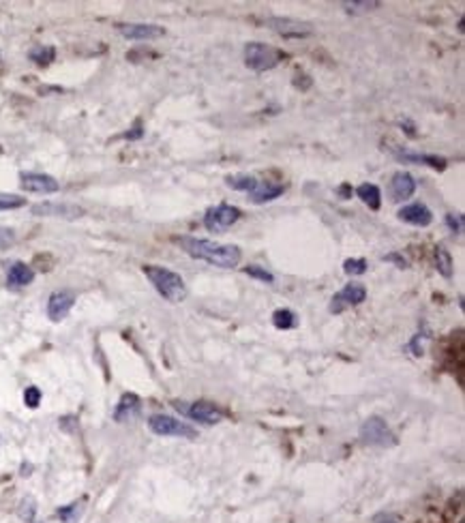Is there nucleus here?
<instances>
[{
    "label": "nucleus",
    "instance_id": "nucleus-17",
    "mask_svg": "<svg viewBox=\"0 0 465 523\" xmlns=\"http://www.w3.org/2000/svg\"><path fill=\"white\" fill-rule=\"evenodd\" d=\"M416 193V181L408 171H397L391 181V196L395 202H403Z\"/></svg>",
    "mask_w": 465,
    "mask_h": 523
},
{
    "label": "nucleus",
    "instance_id": "nucleus-5",
    "mask_svg": "<svg viewBox=\"0 0 465 523\" xmlns=\"http://www.w3.org/2000/svg\"><path fill=\"white\" fill-rule=\"evenodd\" d=\"M148 429L155 435H163V438H187L196 440L198 438V429L187 424L184 420H178L167 414H155L148 418Z\"/></svg>",
    "mask_w": 465,
    "mask_h": 523
},
{
    "label": "nucleus",
    "instance_id": "nucleus-10",
    "mask_svg": "<svg viewBox=\"0 0 465 523\" xmlns=\"http://www.w3.org/2000/svg\"><path fill=\"white\" fill-rule=\"evenodd\" d=\"M20 185L28 193H56L60 189V185L54 176H50V174H41V171H22Z\"/></svg>",
    "mask_w": 465,
    "mask_h": 523
},
{
    "label": "nucleus",
    "instance_id": "nucleus-39",
    "mask_svg": "<svg viewBox=\"0 0 465 523\" xmlns=\"http://www.w3.org/2000/svg\"><path fill=\"white\" fill-rule=\"evenodd\" d=\"M28 474H30V466L24 463V466H22V476H28Z\"/></svg>",
    "mask_w": 465,
    "mask_h": 523
},
{
    "label": "nucleus",
    "instance_id": "nucleus-16",
    "mask_svg": "<svg viewBox=\"0 0 465 523\" xmlns=\"http://www.w3.org/2000/svg\"><path fill=\"white\" fill-rule=\"evenodd\" d=\"M33 215L39 217H65V219H75L84 215V208L75 206V204H54V202H45V204H35L33 206Z\"/></svg>",
    "mask_w": 465,
    "mask_h": 523
},
{
    "label": "nucleus",
    "instance_id": "nucleus-36",
    "mask_svg": "<svg viewBox=\"0 0 465 523\" xmlns=\"http://www.w3.org/2000/svg\"><path fill=\"white\" fill-rule=\"evenodd\" d=\"M337 191H339V196H341L343 200H349V198H352V193H354V191H352V187H349L347 183H343Z\"/></svg>",
    "mask_w": 465,
    "mask_h": 523
},
{
    "label": "nucleus",
    "instance_id": "nucleus-19",
    "mask_svg": "<svg viewBox=\"0 0 465 523\" xmlns=\"http://www.w3.org/2000/svg\"><path fill=\"white\" fill-rule=\"evenodd\" d=\"M35 281V271L24 264V262H13L7 273V283L9 288H26Z\"/></svg>",
    "mask_w": 465,
    "mask_h": 523
},
{
    "label": "nucleus",
    "instance_id": "nucleus-15",
    "mask_svg": "<svg viewBox=\"0 0 465 523\" xmlns=\"http://www.w3.org/2000/svg\"><path fill=\"white\" fill-rule=\"evenodd\" d=\"M399 219L403 223H410L416 227H427L433 223V213L422 202H414V204H408L399 210Z\"/></svg>",
    "mask_w": 465,
    "mask_h": 523
},
{
    "label": "nucleus",
    "instance_id": "nucleus-8",
    "mask_svg": "<svg viewBox=\"0 0 465 523\" xmlns=\"http://www.w3.org/2000/svg\"><path fill=\"white\" fill-rule=\"evenodd\" d=\"M266 26L284 39H305L313 35V26L292 18H268Z\"/></svg>",
    "mask_w": 465,
    "mask_h": 523
},
{
    "label": "nucleus",
    "instance_id": "nucleus-37",
    "mask_svg": "<svg viewBox=\"0 0 465 523\" xmlns=\"http://www.w3.org/2000/svg\"><path fill=\"white\" fill-rule=\"evenodd\" d=\"M401 127L405 129V133H408L410 137H416V135H418V133L414 131V129H416V127H414V123H410V120H401Z\"/></svg>",
    "mask_w": 465,
    "mask_h": 523
},
{
    "label": "nucleus",
    "instance_id": "nucleus-34",
    "mask_svg": "<svg viewBox=\"0 0 465 523\" xmlns=\"http://www.w3.org/2000/svg\"><path fill=\"white\" fill-rule=\"evenodd\" d=\"M384 262H393V264H397V269H408L410 266V262L401 253H388V255H384Z\"/></svg>",
    "mask_w": 465,
    "mask_h": 523
},
{
    "label": "nucleus",
    "instance_id": "nucleus-30",
    "mask_svg": "<svg viewBox=\"0 0 465 523\" xmlns=\"http://www.w3.org/2000/svg\"><path fill=\"white\" fill-rule=\"evenodd\" d=\"M35 512H37V502L33 500V497H26V500H22V506H20V517L24 519V521H33L35 519Z\"/></svg>",
    "mask_w": 465,
    "mask_h": 523
},
{
    "label": "nucleus",
    "instance_id": "nucleus-29",
    "mask_svg": "<svg viewBox=\"0 0 465 523\" xmlns=\"http://www.w3.org/2000/svg\"><path fill=\"white\" fill-rule=\"evenodd\" d=\"M26 206V200L20 196H0V210H13Z\"/></svg>",
    "mask_w": 465,
    "mask_h": 523
},
{
    "label": "nucleus",
    "instance_id": "nucleus-6",
    "mask_svg": "<svg viewBox=\"0 0 465 523\" xmlns=\"http://www.w3.org/2000/svg\"><path fill=\"white\" fill-rule=\"evenodd\" d=\"M174 410H178L180 414L189 416L191 420H198L202 424H217L223 420V412L211 403V401H196V403H187V401H172Z\"/></svg>",
    "mask_w": 465,
    "mask_h": 523
},
{
    "label": "nucleus",
    "instance_id": "nucleus-1",
    "mask_svg": "<svg viewBox=\"0 0 465 523\" xmlns=\"http://www.w3.org/2000/svg\"><path fill=\"white\" fill-rule=\"evenodd\" d=\"M176 242L194 259L208 262V264L219 269H236L242 259V253L236 244H221L208 238H194V236H180L176 238Z\"/></svg>",
    "mask_w": 465,
    "mask_h": 523
},
{
    "label": "nucleus",
    "instance_id": "nucleus-7",
    "mask_svg": "<svg viewBox=\"0 0 465 523\" xmlns=\"http://www.w3.org/2000/svg\"><path fill=\"white\" fill-rule=\"evenodd\" d=\"M242 217L240 208L232 206V204H219L206 210L204 215V227L208 232H225L230 230L234 223H238V219Z\"/></svg>",
    "mask_w": 465,
    "mask_h": 523
},
{
    "label": "nucleus",
    "instance_id": "nucleus-9",
    "mask_svg": "<svg viewBox=\"0 0 465 523\" xmlns=\"http://www.w3.org/2000/svg\"><path fill=\"white\" fill-rule=\"evenodd\" d=\"M366 300V288L362 283H347L343 290H339L330 300V313L339 315L345 309L358 307Z\"/></svg>",
    "mask_w": 465,
    "mask_h": 523
},
{
    "label": "nucleus",
    "instance_id": "nucleus-14",
    "mask_svg": "<svg viewBox=\"0 0 465 523\" xmlns=\"http://www.w3.org/2000/svg\"><path fill=\"white\" fill-rule=\"evenodd\" d=\"M286 191V185L284 183H276V181H262L257 179V185L255 189L249 193V200L253 204H266V202H272L276 198H281Z\"/></svg>",
    "mask_w": 465,
    "mask_h": 523
},
{
    "label": "nucleus",
    "instance_id": "nucleus-33",
    "mask_svg": "<svg viewBox=\"0 0 465 523\" xmlns=\"http://www.w3.org/2000/svg\"><path fill=\"white\" fill-rule=\"evenodd\" d=\"M16 242V234L9 227H0V249H7Z\"/></svg>",
    "mask_w": 465,
    "mask_h": 523
},
{
    "label": "nucleus",
    "instance_id": "nucleus-31",
    "mask_svg": "<svg viewBox=\"0 0 465 523\" xmlns=\"http://www.w3.org/2000/svg\"><path fill=\"white\" fill-rule=\"evenodd\" d=\"M24 403L28 405V407H39V403H41V390L37 388V386H28L26 390H24Z\"/></svg>",
    "mask_w": 465,
    "mask_h": 523
},
{
    "label": "nucleus",
    "instance_id": "nucleus-18",
    "mask_svg": "<svg viewBox=\"0 0 465 523\" xmlns=\"http://www.w3.org/2000/svg\"><path fill=\"white\" fill-rule=\"evenodd\" d=\"M142 412V399L135 393H125L114 410V420L116 422H127L133 420L135 416H140Z\"/></svg>",
    "mask_w": 465,
    "mask_h": 523
},
{
    "label": "nucleus",
    "instance_id": "nucleus-38",
    "mask_svg": "<svg viewBox=\"0 0 465 523\" xmlns=\"http://www.w3.org/2000/svg\"><path fill=\"white\" fill-rule=\"evenodd\" d=\"M376 523H399V519L395 514H380L376 519Z\"/></svg>",
    "mask_w": 465,
    "mask_h": 523
},
{
    "label": "nucleus",
    "instance_id": "nucleus-23",
    "mask_svg": "<svg viewBox=\"0 0 465 523\" xmlns=\"http://www.w3.org/2000/svg\"><path fill=\"white\" fill-rule=\"evenodd\" d=\"M28 58L39 67H47L56 58V50L52 45H35V47H30Z\"/></svg>",
    "mask_w": 465,
    "mask_h": 523
},
{
    "label": "nucleus",
    "instance_id": "nucleus-12",
    "mask_svg": "<svg viewBox=\"0 0 465 523\" xmlns=\"http://www.w3.org/2000/svg\"><path fill=\"white\" fill-rule=\"evenodd\" d=\"M118 33L131 41H150L165 35V30L157 24H121Z\"/></svg>",
    "mask_w": 465,
    "mask_h": 523
},
{
    "label": "nucleus",
    "instance_id": "nucleus-35",
    "mask_svg": "<svg viewBox=\"0 0 465 523\" xmlns=\"http://www.w3.org/2000/svg\"><path fill=\"white\" fill-rule=\"evenodd\" d=\"M144 135V127H142V120H135V125L131 127V131H127L123 137L125 140H140Z\"/></svg>",
    "mask_w": 465,
    "mask_h": 523
},
{
    "label": "nucleus",
    "instance_id": "nucleus-25",
    "mask_svg": "<svg viewBox=\"0 0 465 523\" xmlns=\"http://www.w3.org/2000/svg\"><path fill=\"white\" fill-rule=\"evenodd\" d=\"M84 500H79V502H73V504H67V506H62V508H58L56 510V514L65 521V523H77V519L82 517V510H84Z\"/></svg>",
    "mask_w": 465,
    "mask_h": 523
},
{
    "label": "nucleus",
    "instance_id": "nucleus-3",
    "mask_svg": "<svg viewBox=\"0 0 465 523\" xmlns=\"http://www.w3.org/2000/svg\"><path fill=\"white\" fill-rule=\"evenodd\" d=\"M360 442L364 446H378V449H391L397 444L395 433L391 431V427L386 424V420L382 416H371L362 422L360 431Z\"/></svg>",
    "mask_w": 465,
    "mask_h": 523
},
{
    "label": "nucleus",
    "instance_id": "nucleus-20",
    "mask_svg": "<svg viewBox=\"0 0 465 523\" xmlns=\"http://www.w3.org/2000/svg\"><path fill=\"white\" fill-rule=\"evenodd\" d=\"M356 196H358L360 202H362L364 206H369L371 210H380V206H382V191H380L378 185H374V183H362V185L356 189Z\"/></svg>",
    "mask_w": 465,
    "mask_h": 523
},
{
    "label": "nucleus",
    "instance_id": "nucleus-40",
    "mask_svg": "<svg viewBox=\"0 0 465 523\" xmlns=\"http://www.w3.org/2000/svg\"><path fill=\"white\" fill-rule=\"evenodd\" d=\"M0 152H3V146H0Z\"/></svg>",
    "mask_w": 465,
    "mask_h": 523
},
{
    "label": "nucleus",
    "instance_id": "nucleus-11",
    "mask_svg": "<svg viewBox=\"0 0 465 523\" xmlns=\"http://www.w3.org/2000/svg\"><path fill=\"white\" fill-rule=\"evenodd\" d=\"M73 305H75V294L69 290H58L47 300V317L52 322H60L69 315Z\"/></svg>",
    "mask_w": 465,
    "mask_h": 523
},
{
    "label": "nucleus",
    "instance_id": "nucleus-22",
    "mask_svg": "<svg viewBox=\"0 0 465 523\" xmlns=\"http://www.w3.org/2000/svg\"><path fill=\"white\" fill-rule=\"evenodd\" d=\"M225 185L234 191H242V193H251L257 185V179L255 176H249V174H238V176H228L225 179Z\"/></svg>",
    "mask_w": 465,
    "mask_h": 523
},
{
    "label": "nucleus",
    "instance_id": "nucleus-24",
    "mask_svg": "<svg viewBox=\"0 0 465 523\" xmlns=\"http://www.w3.org/2000/svg\"><path fill=\"white\" fill-rule=\"evenodd\" d=\"M272 324L279 330H290L298 324V320H296V313L292 309H276L272 313Z\"/></svg>",
    "mask_w": 465,
    "mask_h": 523
},
{
    "label": "nucleus",
    "instance_id": "nucleus-32",
    "mask_svg": "<svg viewBox=\"0 0 465 523\" xmlns=\"http://www.w3.org/2000/svg\"><path fill=\"white\" fill-rule=\"evenodd\" d=\"M444 221H446V225L450 227L452 234H461V232H463V215H452V213H448V215L444 217Z\"/></svg>",
    "mask_w": 465,
    "mask_h": 523
},
{
    "label": "nucleus",
    "instance_id": "nucleus-2",
    "mask_svg": "<svg viewBox=\"0 0 465 523\" xmlns=\"http://www.w3.org/2000/svg\"><path fill=\"white\" fill-rule=\"evenodd\" d=\"M144 275L148 277V281L152 283V288L169 303H182L187 298V283L184 279L165 269V266H157V264H146L144 266Z\"/></svg>",
    "mask_w": 465,
    "mask_h": 523
},
{
    "label": "nucleus",
    "instance_id": "nucleus-13",
    "mask_svg": "<svg viewBox=\"0 0 465 523\" xmlns=\"http://www.w3.org/2000/svg\"><path fill=\"white\" fill-rule=\"evenodd\" d=\"M395 157L399 161H405V163H418V165H429L437 171H444L446 169V159L444 157H437V154H425V152H414V150H405V148H399L395 146L393 148Z\"/></svg>",
    "mask_w": 465,
    "mask_h": 523
},
{
    "label": "nucleus",
    "instance_id": "nucleus-26",
    "mask_svg": "<svg viewBox=\"0 0 465 523\" xmlns=\"http://www.w3.org/2000/svg\"><path fill=\"white\" fill-rule=\"evenodd\" d=\"M369 269V262L364 257H349L343 262V273L349 275V277H358V275H364Z\"/></svg>",
    "mask_w": 465,
    "mask_h": 523
},
{
    "label": "nucleus",
    "instance_id": "nucleus-4",
    "mask_svg": "<svg viewBox=\"0 0 465 523\" xmlns=\"http://www.w3.org/2000/svg\"><path fill=\"white\" fill-rule=\"evenodd\" d=\"M279 62H281V52L272 45L259 43V41H251L245 45V64L247 69L255 71V73H264L274 69Z\"/></svg>",
    "mask_w": 465,
    "mask_h": 523
},
{
    "label": "nucleus",
    "instance_id": "nucleus-21",
    "mask_svg": "<svg viewBox=\"0 0 465 523\" xmlns=\"http://www.w3.org/2000/svg\"><path fill=\"white\" fill-rule=\"evenodd\" d=\"M433 257H435V271H437L444 279H450L452 273H454V259H452L450 251H448L446 247H435Z\"/></svg>",
    "mask_w": 465,
    "mask_h": 523
},
{
    "label": "nucleus",
    "instance_id": "nucleus-28",
    "mask_svg": "<svg viewBox=\"0 0 465 523\" xmlns=\"http://www.w3.org/2000/svg\"><path fill=\"white\" fill-rule=\"evenodd\" d=\"M245 275H249V277H253V279H259V281H264V283H274V275H272L270 271L257 266V264L247 266V269H245Z\"/></svg>",
    "mask_w": 465,
    "mask_h": 523
},
{
    "label": "nucleus",
    "instance_id": "nucleus-27",
    "mask_svg": "<svg viewBox=\"0 0 465 523\" xmlns=\"http://www.w3.org/2000/svg\"><path fill=\"white\" fill-rule=\"evenodd\" d=\"M345 11L347 13H366V11H374V9H380L382 3H378V0H352V3H343Z\"/></svg>",
    "mask_w": 465,
    "mask_h": 523
}]
</instances>
